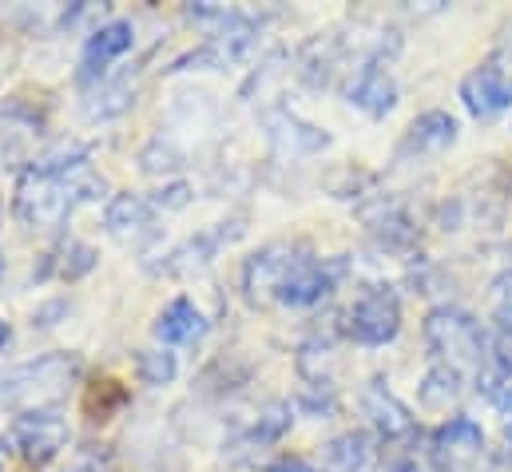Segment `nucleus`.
<instances>
[{
	"label": "nucleus",
	"instance_id": "f3484780",
	"mask_svg": "<svg viewBox=\"0 0 512 472\" xmlns=\"http://www.w3.org/2000/svg\"><path fill=\"white\" fill-rule=\"evenodd\" d=\"M322 457H326V469L330 472H362L370 465V457H374V441H370V433L350 429V433L326 441Z\"/></svg>",
	"mask_w": 512,
	"mask_h": 472
},
{
	"label": "nucleus",
	"instance_id": "a211bd4d",
	"mask_svg": "<svg viewBox=\"0 0 512 472\" xmlns=\"http://www.w3.org/2000/svg\"><path fill=\"white\" fill-rule=\"evenodd\" d=\"M457 397H461V369L441 365V361H437V365L421 377V385H417V401H421V409H429V413L449 409Z\"/></svg>",
	"mask_w": 512,
	"mask_h": 472
},
{
	"label": "nucleus",
	"instance_id": "f03ea898",
	"mask_svg": "<svg viewBox=\"0 0 512 472\" xmlns=\"http://www.w3.org/2000/svg\"><path fill=\"white\" fill-rule=\"evenodd\" d=\"M425 346L437 354L441 365L453 369H489L493 365V342L485 334V326L457 306H437L425 318Z\"/></svg>",
	"mask_w": 512,
	"mask_h": 472
},
{
	"label": "nucleus",
	"instance_id": "393cba45",
	"mask_svg": "<svg viewBox=\"0 0 512 472\" xmlns=\"http://www.w3.org/2000/svg\"><path fill=\"white\" fill-rule=\"evenodd\" d=\"M104 461H108V457H104L96 445H84V449H76V461H72L64 472H100Z\"/></svg>",
	"mask_w": 512,
	"mask_h": 472
},
{
	"label": "nucleus",
	"instance_id": "b1692460",
	"mask_svg": "<svg viewBox=\"0 0 512 472\" xmlns=\"http://www.w3.org/2000/svg\"><path fill=\"white\" fill-rule=\"evenodd\" d=\"M187 203H191V187H187V183H175V187H167V191H159V195L151 199L155 211H179V207H187Z\"/></svg>",
	"mask_w": 512,
	"mask_h": 472
},
{
	"label": "nucleus",
	"instance_id": "f8f14e48",
	"mask_svg": "<svg viewBox=\"0 0 512 472\" xmlns=\"http://www.w3.org/2000/svg\"><path fill=\"white\" fill-rule=\"evenodd\" d=\"M449 143H457V119L449 112H425L409 123L401 139V155H437Z\"/></svg>",
	"mask_w": 512,
	"mask_h": 472
},
{
	"label": "nucleus",
	"instance_id": "2eb2a0df",
	"mask_svg": "<svg viewBox=\"0 0 512 472\" xmlns=\"http://www.w3.org/2000/svg\"><path fill=\"white\" fill-rule=\"evenodd\" d=\"M207 334V318L191 298H175L159 318H155V338L163 346H183Z\"/></svg>",
	"mask_w": 512,
	"mask_h": 472
},
{
	"label": "nucleus",
	"instance_id": "ddd939ff",
	"mask_svg": "<svg viewBox=\"0 0 512 472\" xmlns=\"http://www.w3.org/2000/svg\"><path fill=\"white\" fill-rule=\"evenodd\" d=\"M239 235H243V227H239V223H235L231 231H227V223H219L215 231H203L199 238L183 242L179 250H171V254H167V262H163L159 270H163V274H191V270L207 266L223 242H231V238H239Z\"/></svg>",
	"mask_w": 512,
	"mask_h": 472
},
{
	"label": "nucleus",
	"instance_id": "412c9836",
	"mask_svg": "<svg viewBox=\"0 0 512 472\" xmlns=\"http://www.w3.org/2000/svg\"><path fill=\"white\" fill-rule=\"evenodd\" d=\"M48 262H56V254H48ZM92 266H96V250H92L88 242L68 238V242L60 246V262H56V270H60L64 278H80V274H88Z\"/></svg>",
	"mask_w": 512,
	"mask_h": 472
},
{
	"label": "nucleus",
	"instance_id": "6ab92c4d",
	"mask_svg": "<svg viewBox=\"0 0 512 472\" xmlns=\"http://www.w3.org/2000/svg\"><path fill=\"white\" fill-rule=\"evenodd\" d=\"M135 373H139L143 385H171L179 365H175L171 350H139L135 354Z\"/></svg>",
	"mask_w": 512,
	"mask_h": 472
},
{
	"label": "nucleus",
	"instance_id": "f257e3e1",
	"mask_svg": "<svg viewBox=\"0 0 512 472\" xmlns=\"http://www.w3.org/2000/svg\"><path fill=\"white\" fill-rule=\"evenodd\" d=\"M100 191H104V179L88 171V147H68L60 155H44L20 175L12 215L28 231L60 227L80 203L100 199Z\"/></svg>",
	"mask_w": 512,
	"mask_h": 472
},
{
	"label": "nucleus",
	"instance_id": "aec40b11",
	"mask_svg": "<svg viewBox=\"0 0 512 472\" xmlns=\"http://www.w3.org/2000/svg\"><path fill=\"white\" fill-rule=\"evenodd\" d=\"M366 223H370V231L382 238L389 250L413 242V227H409V219H405L397 207H382L378 215H366Z\"/></svg>",
	"mask_w": 512,
	"mask_h": 472
},
{
	"label": "nucleus",
	"instance_id": "4be33fe9",
	"mask_svg": "<svg viewBox=\"0 0 512 472\" xmlns=\"http://www.w3.org/2000/svg\"><path fill=\"white\" fill-rule=\"evenodd\" d=\"M290 421H294V417H290V405H270V409L258 417L255 429L247 433V441H251V445H274V441L290 429Z\"/></svg>",
	"mask_w": 512,
	"mask_h": 472
},
{
	"label": "nucleus",
	"instance_id": "dca6fc26",
	"mask_svg": "<svg viewBox=\"0 0 512 472\" xmlns=\"http://www.w3.org/2000/svg\"><path fill=\"white\" fill-rule=\"evenodd\" d=\"M104 223H108V231L116 238H135V235H147L151 231V223H155V207H151V199H143V195H116L112 203H108V211H104Z\"/></svg>",
	"mask_w": 512,
	"mask_h": 472
},
{
	"label": "nucleus",
	"instance_id": "9d476101",
	"mask_svg": "<svg viewBox=\"0 0 512 472\" xmlns=\"http://www.w3.org/2000/svg\"><path fill=\"white\" fill-rule=\"evenodd\" d=\"M350 104L374 119L389 116L397 108V80H393V72L385 68L382 60H370L358 72V80L350 84Z\"/></svg>",
	"mask_w": 512,
	"mask_h": 472
},
{
	"label": "nucleus",
	"instance_id": "7ed1b4c3",
	"mask_svg": "<svg viewBox=\"0 0 512 472\" xmlns=\"http://www.w3.org/2000/svg\"><path fill=\"white\" fill-rule=\"evenodd\" d=\"M76 377H80V357L76 354H44L20 361V365L0 373V405L44 409L48 401L64 397Z\"/></svg>",
	"mask_w": 512,
	"mask_h": 472
},
{
	"label": "nucleus",
	"instance_id": "cd10ccee",
	"mask_svg": "<svg viewBox=\"0 0 512 472\" xmlns=\"http://www.w3.org/2000/svg\"><path fill=\"white\" fill-rule=\"evenodd\" d=\"M509 258H512V250H509Z\"/></svg>",
	"mask_w": 512,
	"mask_h": 472
},
{
	"label": "nucleus",
	"instance_id": "6e6552de",
	"mask_svg": "<svg viewBox=\"0 0 512 472\" xmlns=\"http://www.w3.org/2000/svg\"><path fill=\"white\" fill-rule=\"evenodd\" d=\"M461 100H465V112L477 119H497L501 112L512 108V76L505 64L489 60V64H477L465 80H461Z\"/></svg>",
	"mask_w": 512,
	"mask_h": 472
},
{
	"label": "nucleus",
	"instance_id": "a878e982",
	"mask_svg": "<svg viewBox=\"0 0 512 472\" xmlns=\"http://www.w3.org/2000/svg\"><path fill=\"white\" fill-rule=\"evenodd\" d=\"M266 472H318L310 461H302V457H282V461H274Z\"/></svg>",
	"mask_w": 512,
	"mask_h": 472
},
{
	"label": "nucleus",
	"instance_id": "bb28decb",
	"mask_svg": "<svg viewBox=\"0 0 512 472\" xmlns=\"http://www.w3.org/2000/svg\"><path fill=\"white\" fill-rule=\"evenodd\" d=\"M4 342H8V326L0 322V346H4Z\"/></svg>",
	"mask_w": 512,
	"mask_h": 472
},
{
	"label": "nucleus",
	"instance_id": "20e7f679",
	"mask_svg": "<svg viewBox=\"0 0 512 472\" xmlns=\"http://www.w3.org/2000/svg\"><path fill=\"white\" fill-rule=\"evenodd\" d=\"M64 445H68V421L56 409H24L8 425V449L32 469H44L48 461H56Z\"/></svg>",
	"mask_w": 512,
	"mask_h": 472
},
{
	"label": "nucleus",
	"instance_id": "423d86ee",
	"mask_svg": "<svg viewBox=\"0 0 512 472\" xmlns=\"http://www.w3.org/2000/svg\"><path fill=\"white\" fill-rule=\"evenodd\" d=\"M346 334L358 346H385L401 334V298L393 286H370L346 314Z\"/></svg>",
	"mask_w": 512,
	"mask_h": 472
},
{
	"label": "nucleus",
	"instance_id": "9b49d317",
	"mask_svg": "<svg viewBox=\"0 0 512 472\" xmlns=\"http://www.w3.org/2000/svg\"><path fill=\"white\" fill-rule=\"evenodd\" d=\"M366 417H370V425L382 433L385 441L413 437V413H409V405H401L397 393L385 389L382 381H374L366 389Z\"/></svg>",
	"mask_w": 512,
	"mask_h": 472
},
{
	"label": "nucleus",
	"instance_id": "4468645a",
	"mask_svg": "<svg viewBox=\"0 0 512 472\" xmlns=\"http://www.w3.org/2000/svg\"><path fill=\"white\" fill-rule=\"evenodd\" d=\"M131 44H135L131 20H112V24L96 28V32L88 36V44H84V72H88V76L104 72L112 60H120L124 52H131Z\"/></svg>",
	"mask_w": 512,
	"mask_h": 472
},
{
	"label": "nucleus",
	"instance_id": "39448f33",
	"mask_svg": "<svg viewBox=\"0 0 512 472\" xmlns=\"http://www.w3.org/2000/svg\"><path fill=\"white\" fill-rule=\"evenodd\" d=\"M433 472H473L485 457V433L473 417H449L425 437Z\"/></svg>",
	"mask_w": 512,
	"mask_h": 472
},
{
	"label": "nucleus",
	"instance_id": "1a4fd4ad",
	"mask_svg": "<svg viewBox=\"0 0 512 472\" xmlns=\"http://www.w3.org/2000/svg\"><path fill=\"white\" fill-rule=\"evenodd\" d=\"M306 254H310V246H302V242H274V246L258 250L255 258L247 262V270H243L247 294H251V298H258V290L278 294L282 278H286V274L294 270V262L306 258Z\"/></svg>",
	"mask_w": 512,
	"mask_h": 472
},
{
	"label": "nucleus",
	"instance_id": "0eeeda50",
	"mask_svg": "<svg viewBox=\"0 0 512 472\" xmlns=\"http://www.w3.org/2000/svg\"><path fill=\"white\" fill-rule=\"evenodd\" d=\"M342 278H346V258H314V254H306L282 278L274 298L282 306H318L322 298H330L338 290Z\"/></svg>",
	"mask_w": 512,
	"mask_h": 472
},
{
	"label": "nucleus",
	"instance_id": "5701e85b",
	"mask_svg": "<svg viewBox=\"0 0 512 472\" xmlns=\"http://www.w3.org/2000/svg\"><path fill=\"white\" fill-rule=\"evenodd\" d=\"M493 314H497V322L505 330H512V270L501 274L497 286H493Z\"/></svg>",
	"mask_w": 512,
	"mask_h": 472
}]
</instances>
